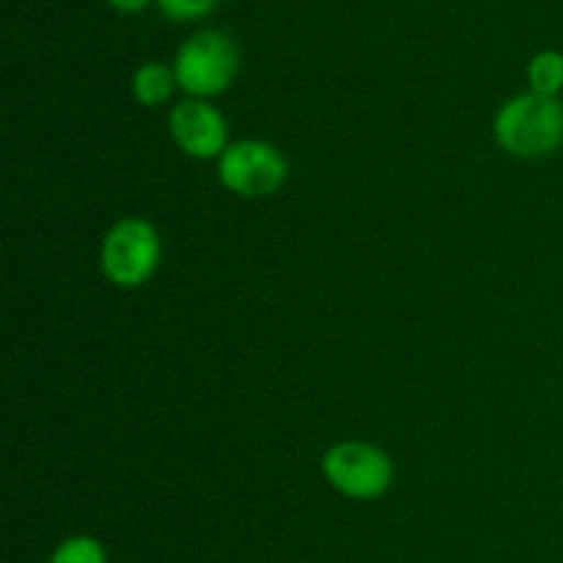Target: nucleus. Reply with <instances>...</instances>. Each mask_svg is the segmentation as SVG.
Masks as SVG:
<instances>
[{
	"label": "nucleus",
	"instance_id": "obj_1",
	"mask_svg": "<svg viewBox=\"0 0 563 563\" xmlns=\"http://www.w3.org/2000/svg\"><path fill=\"white\" fill-rule=\"evenodd\" d=\"M495 137L515 157H548L563 143V104L542 93L515 97L495 115Z\"/></svg>",
	"mask_w": 563,
	"mask_h": 563
},
{
	"label": "nucleus",
	"instance_id": "obj_2",
	"mask_svg": "<svg viewBox=\"0 0 563 563\" xmlns=\"http://www.w3.org/2000/svg\"><path fill=\"white\" fill-rule=\"evenodd\" d=\"M236 47L225 33L201 31L176 53V82L192 97H214L225 91L236 75Z\"/></svg>",
	"mask_w": 563,
	"mask_h": 563
},
{
	"label": "nucleus",
	"instance_id": "obj_3",
	"mask_svg": "<svg viewBox=\"0 0 563 563\" xmlns=\"http://www.w3.org/2000/svg\"><path fill=\"white\" fill-rule=\"evenodd\" d=\"M159 264V236L152 223L141 218H124L108 231L102 242V273L110 284L132 286L146 284Z\"/></svg>",
	"mask_w": 563,
	"mask_h": 563
},
{
	"label": "nucleus",
	"instance_id": "obj_4",
	"mask_svg": "<svg viewBox=\"0 0 563 563\" xmlns=\"http://www.w3.org/2000/svg\"><path fill=\"white\" fill-rule=\"evenodd\" d=\"M324 478L341 495L355 500H374L390 487L394 465L388 454L368 443H339L324 454Z\"/></svg>",
	"mask_w": 563,
	"mask_h": 563
},
{
	"label": "nucleus",
	"instance_id": "obj_5",
	"mask_svg": "<svg viewBox=\"0 0 563 563\" xmlns=\"http://www.w3.org/2000/svg\"><path fill=\"white\" fill-rule=\"evenodd\" d=\"M289 165L286 157L264 141H240L220 154L218 176L223 187L240 196H269L286 181Z\"/></svg>",
	"mask_w": 563,
	"mask_h": 563
},
{
	"label": "nucleus",
	"instance_id": "obj_6",
	"mask_svg": "<svg viewBox=\"0 0 563 563\" xmlns=\"http://www.w3.org/2000/svg\"><path fill=\"white\" fill-rule=\"evenodd\" d=\"M170 135L190 157L209 159L225 152V119L201 99H190L170 110Z\"/></svg>",
	"mask_w": 563,
	"mask_h": 563
},
{
	"label": "nucleus",
	"instance_id": "obj_7",
	"mask_svg": "<svg viewBox=\"0 0 563 563\" xmlns=\"http://www.w3.org/2000/svg\"><path fill=\"white\" fill-rule=\"evenodd\" d=\"M176 71L163 64H143L132 77V91L141 104H159L174 93Z\"/></svg>",
	"mask_w": 563,
	"mask_h": 563
},
{
	"label": "nucleus",
	"instance_id": "obj_8",
	"mask_svg": "<svg viewBox=\"0 0 563 563\" xmlns=\"http://www.w3.org/2000/svg\"><path fill=\"white\" fill-rule=\"evenodd\" d=\"M528 80H531L533 93L555 97L563 88V55L553 53V49L539 53L528 66Z\"/></svg>",
	"mask_w": 563,
	"mask_h": 563
},
{
	"label": "nucleus",
	"instance_id": "obj_9",
	"mask_svg": "<svg viewBox=\"0 0 563 563\" xmlns=\"http://www.w3.org/2000/svg\"><path fill=\"white\" fill-rule=\"evenodd\" d=\"M49 563H108V553L97 539L71 537L55 548Z\"/></svg>",
	"mask_w": 563,
	"mask_h": 563
},
{
	"label": "nucleus",
	"instance_id": "obj_10",
	"mask_svg": "<svg viewBox=\"0 0 563 563\" xmlns=\"http://www.w3.org/2000/svg\"><path fill=\"white\" fill-rule=\"evenodd\" d=\"M157 3L170 20H196V16L209 14L218 0H157Z\"/></svg>",
	"mask_w": 563,
	"mask_h": 563
},
{
	"label": "nucleus",
	"instance_id": "obj_11",
	"mask_svg": "<svg viewBox=\"0 0 563 563\" xmlns=\"http://www.w3.org/2000/svg\"><path fill=\"white\" fill-rule=\"evenodd\" d=\"M108 3L115 5V9H121V11H141L148 0H108Z\"/></svg>",
	"mask_w": 563,
	"mask_h": 563
}]
</instances>
